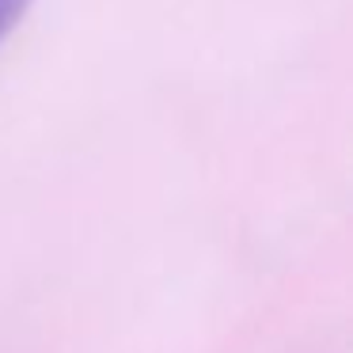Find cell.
Wrapping results in <instances>:
<instances>
[{
  "label": "cell",
  "mask_w": 353,
  "mask_h": 353,
  "mask_svg": "<svg viewBox=\"0 0 353 353\" xmlns=\"http://www.w3.org/2000/svg\"><path fill=\"white\" fill-rule=\"evenodd\" d=\"M31 4H34V0H0V42L16 31V23L27 16Z\"/></svg>",
  "instance_id": "6da1fadb"
}]
</instances>
